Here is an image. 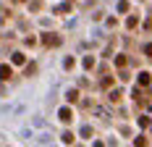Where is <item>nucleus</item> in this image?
I'll return each mask as SVG.
<instances>
[{"mask_svg": "<svg viewBox=\"0 0 152 147\" xmlns=\"http://www.w3.org/2000/svg\"><path fill=\"white\" fill-rule=\"evenodd\" d=\"M11 66H5V63H0V79H3V82H5V79H11Z\"/></svg>", "mask_w": 152, "mask_h": 147, "instance_id": "f257e3e1", "label": "nucleus"}, {"mask_svg": "<svg viewBox=\"0 0 152 147\" xmlns=\"http://www.w3.org/2000/svg\"><path fill=\"white\" fill-rule=\"evenodd\" d=\"M42 42H45V45H61V37H50V34H45Z\"/></svg>", "mask_w": 152, "mask_h": 147, "instance_id": "f03ea898", "label": "nucleus"}, {"mask_svg": "<svg viewBox=\"0 0 152 147\" xmlns=\"http://www.w3.org/2000/svg\"><path fill=\"white\" fill-rule=\"evenodd\" d=\"M152 79H150V74L144 71V74H139V84H142V87H147V84H150Z\"/></svg>", "mask_w": 152, "mask_h": 147, "instance_id": "7ed1b4c3", "label": "nucleus"}, {"mask_svg": "<svg viewBox=\"0 0 152 147\" xmlns=\"http://www.w3.org/2000/svg\"><path fill=\"white\" fill-rule=\"evenodd\" d=\"M58 116H61V121H71V110H68V108H63Z\"/></svg>", "mask_w": 152, "mask_h": 147, "instance_id": "20e7f679", "label": "nucleus"}, {"mask_svg": "<svg viewBox=\"0 0 152 147\" xmlns=\"http://www.w3.org/2000/svg\"><path fill=\"white\" fill-rule=\"evenodd\" d=\"M13 63H16V66H21V63H24V55H21V53H13Z\"/></svg>", "mask_w": 152, "mask_h": 147, "instance_id": "39448f33", "label": "nucleus"}, {"mask_svg": "<svg viewBox=\"0 0 152 147\" xmlns=\"http://www.w3.org/2000/svg\"><path fill=\"white\" fill-rule=\"evenodd\" d=\"M63 142H66V145H71V142H74V134L66 132V134H63Z\"/></svg>", "mask_w": 152, "mask_h": 147, "instance_id": "423d86ee", "label": "nucleus"}, {"mask_svg": "<svg viewBox=\"0 0 152 147\" xmlns=\"http://www.w3.org/2000/svg\"><path fill=\"white\" fill-rule=\"evenodd\" d=\"M144 53H147V55L152 58V45H147V47H144Z\"/></svg>", "mask_w": 152, "mask_h": 147, "instance_id": "0eeeda50", "label": "nucleus"}]
</instances>
